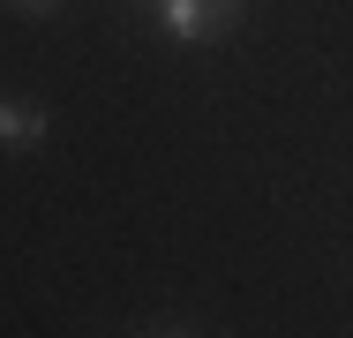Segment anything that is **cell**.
Instances as JSON below:
<instances>
[{
    "label": "cell",
    "instance_id": "6da1fadb",
    "mask_svg": "<svg viewBox=\"0 0 353 338\" xmlns=\"http://www.w3.org/2000/svg\"><path fill=\"white\" fill-rule=\"evenodd\" d=\"M241 8L248 0H158V30L173 46H211V38H225L241 23Z\"/></svg>",
    "mask_w": 353,
    "mask_h": 338
},
{
    "label": "cell",
    "instance_id": "7a4b0ae2",
    "mask_svg": "<svg viewBox=\"0 0 353 338\" xmlns=\"http://www.w3.org/2000/svg\"><path fill=\"white\" fill-rule=\"evenodd\" d=\"M46 135H53V113H46V106L0 98V150H38Z\"/></svg>",
    "mask_w": 353,
    "mask_h": 338
},
{
    "label": "cell",
    "instance_id": "3957f363",
    "mask_svg": "<svg viewBox=\"0 0 353 338\" xmlns=\"http://www.w3.org/2000/svg\"><path fill=\"white\" fill-rule=\"evenodd\" d=\"M8 8H23V15H53L61 0H8Z\"/></svg>",
    "mask_w": 353,
    "mask_h": 338
}]
</instances>
